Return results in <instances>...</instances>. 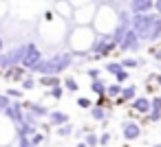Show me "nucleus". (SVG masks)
Masks as SVG:
<instances>
[{
	"mask_svg": "<svg viewBox=\"0 0 161 147\" xmlns=\"http://www.w3.org/2000/svg\"><path fill=\"white\" fill-rule=\"evenodd\" d=\"M73 35H77V40H80V42H75V44H73V48H75V51H86V48H91V46H93L95 33H93L91 29H86V27H77Z\"/></svg>",
	"mask_w": 161,
	"mask_h": 147,
	"instance_id": "1",
	"label": "nucleus"
},
{
	"mask_svg": "<svg viewBox=\"0 0 161 147\" xmlns=\"http://www.w3.org/2000/svg\"><path fill=\"white\" fill-rule=\"evenodd\" d=\"M137 134H139V129L135 125H126V138H135Z\"/></svg>",
	"mask_w": 161,
	"mask_h": 147,
	"instance_id": "2",
	"label": "nucleus"
},
{
	"mask_svg": "<svg viewBox=\"0 0 161 147\" xmlns=\"http://www.w3.org/2000/svg\"><path fill=\"white\" fill-rule=\"evenodd\" d=\"M58 9H60L64 16H69V13H71V11H69V3H60V5H58Z\"/></svg>",
	"mask_w": 161,
	"mask_h": 147,
	"instance_id": "3",
	"label": "nucleus"
},
{
	"mask_svg": "<svg viewBox=\"0 0 161 147\" xmlns=\"http://www.w3.org/2000/svg\"><path fill=\"white\" fill-rule=\"evenodd\" d=\"M66 86H69V88H71V90H77V84H75V81H73V79H66Z\"/></svg>",
	"mask_w": 161,
	"mask_h": 147,
	"instance_id": "4",
	"label": "nucleus"
},
{
	"mask_svg": "<svg viewBox=\"0 0 161 147\" xmlns=\"http://www.w3.org/2000/svg\"><path fill=\"white\" fill-rule=\"evenodd\" d=\"M7 13V3H0V16Z\"/></svg>",
	"mask_w": 161,
	"mask_h": 147,
	"instance_id": "5",
	"label": "nucleus"
},
{
	"mask_svg": "<svg viewBox=\"0 0 161 147\" xmlns=\"http://www.w3.org/2000/svg\"><path fill=\"white\" fill-rule=\"evenodd\" d=\"M51 94H53V97H58V99H60V97H62V90H60V88H55V90H53V92H51Z\"/></svg>",
	"mask_w": 161,
	"mask_h": 147,
	"instance_id": "6",
	"label": "nucleus"
},
{
	"mask_svg": "<svg viewBox=\"0 0 161 147\" xmlns=\"http://www.w3.org/2000/svg\"><path fill=\"white\" fill-rule=\"evenodd\" d=\"M159 84H161V77H159Z\"/></svg>",
	"mask_w": 161,
	"mask_h": 147,
	"instance_id": "7",
	"label": "nucleus"
}]
</instances>
